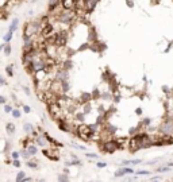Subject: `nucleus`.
Listing matches in <instances>:
<instances>
[{
  "instance_id": "obj_1",
  "label": "nucleus",
  "mask_w": 173,
  "mask_h": 182,
  "mask_svg": "<svg viewBox=\"0 0 173 182\" xmlns=\"http://www.w3.org/2000/svg\"><path fill=\"white\" fill-rule=\"evenodd\" d=\"M73 10H64L62 11L58 12V15H57V20H58V23L61 24H72L73 23V20L76 19V14H73Z\"/></svg>"
},
{
  "instance_id": "obj_2",
  "label": "nucleus",
  "mask_w": 173,
  "mask_h": 182,
  "mask_svg": "<svg viewBox=\"0 0 173 182\" xmlns=\"http://www.w3.org/2000/svg\"><path fill=\"white\" fill-rule=\"evenodd\" d=\"M41 28H42V23L41 22H28L24 26L23 34L30 35V37H35V35L41 34Z\"/></svg>"
},
{
  "instance_id": "obj_3",
  "label": "nucleus",
  "mask_w": 173,
  "mask_h": 182,
  "mask_svg": "<svg viewBox=\"0 0 173 182\" xmlns=\"http://www.w3.org/2000/svg\"><path fill=\"white\" fill-rule=\"evenodd\" d=\"M119 148L118 143H116V140H104L102 144V150L106 154H114L116 150Z\"/></svg>"
},
{
  "instance_id": "obj_4",
  "label": "nucleus",
  "mask_w": 173,
  "mask_h": 182,
  "mask_svg": "<svg viewBox=\"0 0 173 182\" xmlns=\"http://www.w3.org/2000/svg\"><path fill=\"white\" fill-rule=\"evenodd\" d=\"M160 132L162 135H172L173 136V119H166L160 125Z\"/></svg>"
},
{
  "instance_id": "obj_5",
  "label": "nucleus",
  "mask_w": 173,
  "mask_h": 182,
  "mask_svg": "<svg viewBox=\"0 0 173 182\" xmlns=\"http://www.w3.org/2000/svg\"><path fill=\"white\" fill-rule=\"evenodd\" d=\"M54 80H58V81H66V80H69V73H68V70L64 69L62 66L58 68L54 73Z\"/></svg>"
},
{
  "instance_id": "obj_6",
  "label": "nucleus",
  "mask_w": 173,
  "mask_h": 182,
  "mask_svg": "<svg viewBox=\"0 0 173 182\" xmlns=\"http://www.w3.org/2000/svg\"><path fill=\"white\" fill-rule=\"evenodd\" d=\"M98 3H99V0H83V10H84V12L91 14V12L96 8Z\"/></svg>"
},
{
  "instance_id": "obj_7",
  "label": "nucleus",
  "mask_w": 173,
  "mask_h": 182,
  "mask_svg": "<svg viewBox=\"0 0 173 182\" xmlns=\"http://www.w3.org/2000/svg\"><path fill=\"white\" fill-rule=\"evenodd\" d=\"M34 142H35V144L38 146V147H42V148L49 147V144H50L49 142H47L46 136L43 135V134H39V135H38L35 139H34Z\"/></svg>"
},
{
  "instance_id": "obj_8",
  "label": "nucleus",
  "mask_w": 173,
  "mask_h": 182,
  "mask_svg": "<svg viewBox=\"0 0 173 182\" xmlns=\"http://www.w3.org/2000/svg\"><path fill=\"white\" fill-rule=\"evenodd\" d=\"M133 173H134V170L131 167H122V169L115 171V177L118 178V177H123L125 174H133Z\"/></svg>"
},
{
  "instance_id": "obj_9",
  "label": "nucleus",
  "mask_w": 173,
  "mask_h": 182,
  "mask_svg": "<svg viewBox=\"0 0 173 182\" xmlns=\"http://www.w3.org/2000/svg\"><path fill=\"white\" fill-rule=\"evenodd\" d=\"M64 10H75V0H61Z\"/></svg>"
},
{
  "instance_id": "obj_10",
  "label": "nucleus",
  "mask_w": 173,
  "mask_h": 182,
  "mask_svg": "<svg viewBox=\"0 0 173 182\" xmlns=\"http://www.w3.org/2000/svg\"><path fill=\"white\" fill-rule=\"evenodd\" d=\"M60 4H61V0H49V12L53 14V11L57 10Z\"/></svg>"
},
{
  "instance_id": "obj_11",
  "label": "nucleus",
  "mask_w": 173,
  "mask_h": 182,
  "mask_svg": "<svg viewBox=\"0 0 173 182\" xmlns=\"http://www.w3.org/2000/svg\"><path fill=\"white\" fill-rule=\"evenodd\" d=\"M80 99V104H83V103H88V101H92L93 100V97H92V93H81V96L79 97Z\"/></svg>"
},
{
  "instance_id": "obj_12",
  "label": "nucleus",
  "mask_w": 173,
  "mask_h": 182,
  "mask_svg": "<svg viewBox=\"0 0 173 182\" xmlns=\"http://www.w3.org/2000/svg\"><path fill=\"white\" fill-rule=\"evenodd\" d=\"M27 151H28V154L31 155V156H35L37 154H38V146H37V144H33V143H30L27 146Z\"/></svg>"
},
{
  "instance_id": "obj_13",
  "label": "nucleus",
  "mask_w": 173,
  "mask_h": 182,
  "mask_svg": "<svg viewBox=\"0 0 173 182\" xmlns=\"http://www.w3.org/2000/svg\"><path fill=\"white\" fill-rule=\"evenodd\" d=\"M18 27H19V19H18V18H14V19L11 20V24H10V28H8V31L15 32V31L18 30Z\"/></svg>"
},
{
  "instance_id": "obj_14",
  "label": "nucleus",
  "mask_w": 173,
  "mask_h": 182,
  "mask_svg": "<svg viewBox=\"0 0 173 182\" xmlns=\"http://www.w3.org/2000/svg\"><path fill=\"white\" fill-rule=\"evenodd\" d=\"M81 111H83L85 115H89V113L92 112V105H91V101H88V103H83V104H81Z\"/></svg>"
},
{
  "instance_id": "obj_15",
  "label": "nucleus",
  "mask_w": 173,
  "mask_h": 182,
  "mask_svg": "<svg viewBox=\"0 0 173 182\" xmlns=\"http://www.w3.org/2000/svg\"><path fill=\"white\" fill-rule=\"evenodd\" d=\"M69 166H83V163L79 158H73V161H69V162H65V167Z\"/></svg>"
},
{
  "instance_id": "obj_16",
  "label": "nucleus",
  "mask_w": 173,
  "mask_h": 182,
  "mask_svg": "<svg viewBox=\"0 0 173 182\" xmlns=\"http://www.w3.org/2000/svg\"><path fill=\"white\" fill-rule=\"evenodd\" d=\"M6 131H7L8 135H14L15 131H16L15 124H14V123H7V124H6Z\"/></svg>"
},
{
  "instance_id": "obj_17",
  "label": "nucleus",
  "mask_w": 173,
  "mask_h": 182,
  "mask_svg": "<svg viewBox=\"0 0 173 182\" xmlns=\"http://www.w3.org/2000/svg\"><path fill=\"white\" fill-rule=\"evenodd\" d=\"M34 130H35V125L33 123H24L23 124V131L26 132V134H31Z\"/></svg>"
},
{
  "instance_id": "obj_18",
  "label": "nucleus",
  "mask_w": 173,
  "mask_h": 182,
  "mask_svg": "<svg viewBox=\"0 0 173 182\" xmlns=\"http://www.w3.org/2000/svg\"><path fill=\"white\" fill-rule=\"evenodd\" d=\"M85 116H86V115L83 112V111H76V112H75V119H76V120H79V121H81V123L84 121Z\"/></svg>"
},
{
  "instance_id": "obj_19",
  "label": "nucleus",
  "mask_w": 173,
  "mask_h": 182,
  "mask_svg": "<svg viewBox=\"0 0 173 182\" xmlns=\"http://www.w3.org/2000/svg\"><path fill=\"white\" fill-rule=\"evenodd\" d=\"M26 166L30 167V169H37L38 167V161H35V159H27Z\"/></svg>"
},
{
  "instance_id": "obj_20",
  "label": "nucleus",
  "mask_w": 173,
  "mask_h": 182,
  "mask_svg": "<svg viewBox=\"0 0 173 182\" xmlns=\"http://www.w3.org/2000/svg\"><path fill=\"white\" fill-rule=\"evenodd\" d=\"M72 66H73V62H72V59H69V58H66L65 61L62 62V68H64V69L69 70V69H72Z\"/></svg>"
},
{
  "instance_id": "obj_21",
  "label": "nucleus",
  "mask_w": 173,
  "mask_h": 182,
  "mask_svg": "<svg viewBox=\"0 0 173 182\" xmlns=\"http://www.w3.org/2000/svg\"><path fill=\"white\" fill-rule=\"evenodd\" d=\"M141 163V159H131V161H123V166H130V165H138Z\"/></svg>"
},
{
  "instance_id": "obj_22",
  "label": "nucleus",
  "mask_w": 173,
  "mask_h": 182,
  "mask_svg": "<svg viewBox=\"0 0 173 182\" xmlns=\"http://www.w3.org/2000/svg\"><path fill=\"white\" fill-rule=\"evenodd\" d=\"M20 156H22V158H23V159H26V161H27V159H30V158H31V155H30V154H28V151H27V148H22V150H20Z\"/></svg>"
},
{
  "instance_id": "obj_23",
  "label": "nucleus",
  "mask_w": 173,
  "mask_h": 182,
  "mask_svg": "<svg viewBox=\"0 0 173 182\" xmlns=\"http://www.w3.org/2000/svg\"><path fill=\"white\" fill-rule=\"evenodd\" d=\"M6 73H7L8 77H14V65L6 66Z\"/></svg>"
},
{
  "instance_id": "obj_24",
  "label": "nucleus",
  "mask_w": 173,
  "mask_h": 182,
  "mask_svg": "<svg viewBox=\"0 0 173 182\" xmlns=\"http://www.w3.org/2000/svg\"><path fill=\"white\" fill-rule=\"evenodd\" d=\"M12 37H14V32H11V31H8L7 34L3 37V39H4V42L6 43H10L11 42V39H12Z\"/></svg>"
},
{
  "instance_id": "obj_25",
  "label": "nucleus",
  "mask_w": 173,
  "mask_h": 182,
  "mask_svg": "<svg viewBox=\"0 0 173 182\" xmlns=\"http://www.w3.org/2000/svg\"><path fill=\"white\" fill-rule=\"evenodd\" d=\"M69 89H71L69 80H66V81H62V90H64V93H68V92H69Z\"/></svg>"
},
{
  "instance_id": "obj_26",
  "label": "nucleus",
  "mask_w": 173,
  "mask_h": 182,
  "mask_svg": "<svg viewBox=\"0 0 173 182\" xmlns=\"http://www.w3.org/2000/svg\"><path fill=\"white\" fill-rule=\"evenodd\" d=\"M11 115H12V117H15V119H19L20 116H22V112H20V109H12L11 111Z\"/></svg>"
},
{
  "instance_id": "obj_27",
  "label": "nucleus",
  "mask_w": 173,
  "mask_h": 182,
  "mask_svg": "<svg viewBox=\"0 0 173 182\" xmlns=\"http://www.w3.org/2000/svg\"><path fill=\"white\" fill-rule=\"evenodd\" d=\"M24 177H26V173H24L23 170L22 171H19V173H18V174H16V182H20V181H23L24 179Z\"/></svg>"
},
{
  "instance_id": "obj_28",
  "label": "nucleus",
  "mask_w": 173,
  "mask_h": 182,
  "mask_svg": "<svg viewBox=\"0 0 173 182\" xmlns=\"http://www.w3.org/2000/svg\"><path fill=\"white\" fill-rule=\"evenodd\" d=\"M3 50H4V54L7 55V57H8V55H11V51H12L11 45H8V43H6V45H4V49H3Z\"/></svg>"
},
{
  "instance_id": "obj_29",
  "label": "nucleus",
  "mask_w": 173,
  "mask_h": 182,
  "mask_svg": "<svg viewBox=\"0 0 173 182\" xmlns=\"http://www.w3.org/2000/svg\"><path fill=\"white\" fill-rule=\"evenodd\" d=\"M100 99H103V100H111V99H112V94L108 92H104L100 94Z\"/></svg>"
},
{
  "instance_id": "obj_30",
  "label": "nucleus",
  "mask_w": 173,
  "mask_h": 182,
  "mask_svg": "<svg viewBox=\"0 0 173 182\" xmlns=\"http://www.w3.org/2000/svg\"><path fill=\"white\" fill-rule=\"evenodd\" d=\"M71 146H72V147H73V148H77V150H83V151H84V150H86V147H85V146H81V144L73 143V142H72V143H71Z\"/></svg>"
},
{
  "instance_id": "obj_31",
  "label": "nucleus",
  "mask_w": 173,
  "mask_h": 182,
  "mask_svg": "<svg viewBox=\"0 0 173 182\" xmlns=\"http://www.w3.org/2000/svg\"><path fill=\"white\" fill-rule=\"evenodd\" d=\"M12 105H10V104H4V112L6 113H11V111H12Z\"/></svg>"
},
{
  "instance_id": "obj_32",
  "label": "nucleus",
  "mask_w": 173,
  "mask_h": 182,
  "mask_svg": "<svg viewBox=\"0 0 173 182\" xmlns=\"http://www.w3.org/2000/svg\"><path fill=\"white\" fill-rule=\"evenodd\" d=\"M20 158V152L19 151H12L11 152V159H19Z\"/></svg>"
},
{
  "instance_id": "obj_33",
  "label": "nucleus",
  "mask_w": 173,
  "mask_h": 182,
  "mask_svg": "<svg viewBox=\"0 0 173 182\" xmlns=\"http://www.w3.org/2000/svg\"><path fill=\"white\" fill-rule=\"evenodd\" d=\"M12 166H15V167H20L22 166V163H20L19 159H12Z\"/></svg>"
},
{
  "instance_id": "obj_34",
  "label": "nucleus",
  "mask_w": 173,
  "mask_h": 182,
  "mask_svg": "<svg viewBox=\"0 0 173 182\" xmlns=\"http://www.w3.org/2000/svg\"><path fill=\"white\" fill-rule=\"evenodd\" d=\"M22 108H23V112L24 113H31V108H30L28 105L23 104V105H22Z\"/></svg>"
},
{
  "instance_id": "obj_35",
  "label": "nucleus",
  "mask_w": 173,
  "mask_h": 182,
  "mask_svg": "<svg viewBox=\"0 0 173 182\" xmlns=\"http://www.w3.org/2000/svg\"><path fill=\"white\" fill-rule=\"evenodd\" d=\"M69 179V177L66 175V173L65 174H60L58 175V181H68Z\"/></svg>"
},
{
  "instance_id": "obj_36",
  "label": "nucleus",
  "mask_w": 173,
  "mask_h": 182,
  "mask_svg": "<svg viewBox=\"0 0 173 182\" xmlns=\"http://www.w3.org/2000/svg\"><path fill=\"white\" fill-rule=\"evenodd\" d=\"M135 174H137V175H149L150 171H147V170H139V171H137Z\"/></svg>"
},
{
  "instance_id": "obj_37",
  "label": "nucleus",
  "mask_w": 173,
  "mask_h": 182,
  "mask_svg": "<svg viewBox=\"0 0 173 182\" xmlns=\"http://www.w3.org/2000/svg\"><path fill=\"white\" fill-rule=\"evenodd\" d=\"M96 166H98L99 169H104V167H107V163H106V162H102V161H100V162L96 163Z\"/></svg>"
},
{
  "instance_id": "obj_38",
  "label": "nucleus",
  "mask_w": 173,
  "mask_h": 182,
  "mask_svg": "<svg viewBox=\"0 0 173 182\" xmlns=\"http://www.w3.org/2000/svg\"><path fill=\"white\" fill-rule=\"evenodd\" d=\"M158 173H164V171H169V166L168 167H158L157 169Z\"/></svg>"
},
{
  "instance_id": "obj_39",
  "label": "nucleus",
  "mask_w": 173,
  "mask_h": 182,
  "mask_svg": "<svg viewBox=\"0 0 173 182\" xmlns=\"http://www.w3.org/2000/svg\"><path fill=\"white\" fill-rule=\"evenodd\" d=\"M88 158H98V154H92V152H85Z\"/></svg>"
},
{
  "instance_id": "obj_40",
  "label": "nucleus",
  "mask_w": 173,
  "mask_h": 182,
  "mask_svg": "<svg viewBox=\"0 0 173 182\" xmlns=\"http://www.w3.org/2000/svg\"><path fill=\"white\" fill-rule=\"evenodd\" d=\"M23 92L26 93V94H27V96H30V94H31V92H30V89H28L27 86H23Z\"/></svg>"
},
{
  "instance_id": "obj_41",
  "label": "nucleus",
  "mask_w": 173,
  "mask_h": 182,
  "mask_svg": "<svg viewBox=\"0 0 173 182\" xmlns=\"http://www.w3.org/2000/svg\"><path fill=\"white\" fill-rule=\"evenodd\" d=\"M7 103V99L4 96H0V104H6Z\"/></svg>"
},
{
  "instance_id": "obj_42",
  "label": "nucleus",
  "mask_w": 173,
  "mask_h": 182,
  "mask_svg": "<svg viewBox=\"0 0 173 182\" xmlns=\"http://www.w3.org/2000/svg\"><path fill=\"white\" fill-rule=\"evenodd\" d=\"M7 82H6V80H4V77H1L0 76V86H3V85H6Z\"/></svg>"
},
{
  "instance_id": "obj_43",
  "label": "nucleus",
  "mask_w": 173,
  "mask_h": 182,
  "mask_svg": "<svg viewBox=\"0 0 173 182\" xmlns=\"http://www.w3.org/2000/svg\"><path fill=\"white\" fill-rule=\"evenodd\" d=\"M114 100H115V103H119V101H120V94H115Z\"/></svg>"
},
{
  "instance_id": "obj_44",
  "label": "nucleus",
  "mask_w": 173,
  "mask_h": 182,
  "mask_svg": "<svg viewBox=\"0 0 173 182\" xmlns=\"http://www.w3.org/2000/svg\"><path fill=\"white\" fill-rule=\"evenodd\" d=\"M142 124H143V125H149V124H150V119H145V120L142 121Z\"/></svg>"
},
{
  "instance_id": "obj_45",
  "label": "nucleus",
  "mask_w": 173,
  "mask_h": 182,
  "mask_svg": "<svg viewBox=\"0 0 173 182\" xmlns=\"http://www.w3.org/2000/svg\"><path fill=\"white\" fill-rule=\"evenodd\" d=\"M23 181H26V182H31V181H33V177H27V175H26Z\"/></svg>"
},
{
  "instance_id": "obj_46",
  "label": "nucleus",
  "mask_w": 173,
  "mask_h": 182,
  "mask_svg": "<svg viewBox=\"0 0 173 182\" xmlns=\"http://www.w3.org/2000/svg\"><path fill=\"white\" fill-rule=\"evenodd\" d=\"M158 179H161V177H153V178H152V181H158Z\"/></svg>"
},
{
  "instance_id": "obj_47",
  "label": "nucleus",
  "mask_w": 173,
  "mask_h": 182,
  "mask_svg": "<svg viewBox=\"0 0 173 182\" xmlns=\"http://www.w3.org/2000/svg\"><path fill=\"white\" fill-rule=\"evenodd\" d=\"M4 45H6V42H4V43H1V45H0V51H1V50H3V49H4Z\"/></svg>"
},
{
  "instance_id": "obj_48",
  "label": "nucleus",
  "mask_w": 173,
  "mask_h": 182,
  "mask_svg": "<svg viewBox=\"0 0 173 182\" xmlns=\"http://www.w3.org/2000/svg\"><path fill=\"white\" fill-rule=\"evenodd\" d=\"M141 113H142V111H141L139 108H138V109H137V115H141Z\"/></svg>"
},
{
  "instance_id": "obj_49",
  "label": "nucleus",
  "mask_w": 173,
  "mask_h": 182,
  "mask_svg": "<svg viewBox=\"0 0 173 182\" xmlns=\"http://www.w3.org/2000/svg\"><path fill=\"white\" fill-rule=\"evenodd\" d=\"M168 166H169V167H173V162H172V163H168Z\"/></svg>"
},
{
  "instance_id": "obj_50",
  "label": "nucleus",
  "mask_w": 173,
  "mask_h": 182,
  "mask_svg": "<svg viewBox=\"0 0 173 182\" xmlns=\"http://www.w3.org/2000/svg\"><path fill=\"white\" fill-rule=\"evenodd\" d=\"M31 1H33V3H37V1H38V0H31Z\"/></svg>"
}]
</instances>
